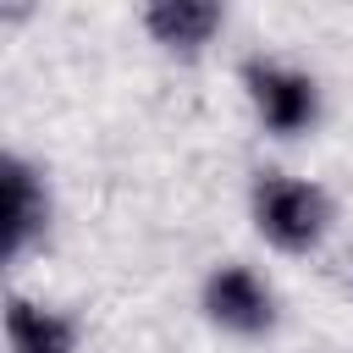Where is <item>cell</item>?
Returning a JSON list of instances; mask_svg holds the SVG:
<instances>
[{"label": "cell", "instance_id": "obj_2", "mask_svg": "<svg viewBox=\"0 0 353 353\" xmlns=\"http://www.w3.org/2000/svg\"><path fill=\"white\" fill-rule=\"evenodd\" d=\"M243 94L259 116V127L270 138H303L314 132L320 121V83L303 72V66H287V61H270V55H248L243 61Z\"/></svg>", "mask_w": 353, "mask_h": 353}, {"label": "cell", "instance_id": "obj_6", "mask_svg": "<svg viewBox=\"0 0 353 353\" xmlns=\"http://www.w3.org/2000/svg\"><path fill=\"white\" fill-rule=\"evenodd\" d=\"M83 331L72 314L28 298V292H6V347L11 353H77Z\"/></svg>", "mask_w": 353, "mask_h": 353}, {"label": "cell", "instance_id": "obj_3", "mask_svg": "<svg viewBox=\"0 0 353 353\" xmlns=\"http://www.w3.org/2000/svg\"><path fill=\"white\" fill-rule=\"evenodd\" d=\"M199 309L210 325H221L226 336H270L276 331V292L254 265H215L199 287Z\"/></svg>", "mask_w": 353, "mask_h": 353}, {"label": "cell", "instance_id": "obj_4", "mask_svg": "<svg viewBox=\"0 0 353 353\" xmlns=\"http://www.w3.org/2000/svg\"><path fill=\"white\" fill-rule=\"evenodd\" d=\"M50 232V188L22 154H0V259L17 265Z\"/></svg>", "mask_w": 353, "mask_h": 353}, {"label": "cell", "instance_id": "obj_5", "mask_svg": "<svg viewBox=\"0 0 353 353\" xmlns=\"http://www.w3.org/2000/svg\"><path fill=\"white\" fill-rule=\"evenodd\" d=\"M221 28H226V11L215 0H149L143 6V33L176 61H199Z\"/></svg>", "mask_w": 353, "mask_h": 353}, {"label": "cell", "instance_id": "obj_1", "mask_svg": "<svg viewBox=\"0 0 353 353\" xmlns=\"http://www.w3.org/2000/svg\"><path fill=\"white\" fill-rule=\"evenodd\" d=\"M248 215L254 232L276 248V254H314L336 221V204L320 182L309 176H287V171H259L248 188Z\"/></svg>", "mask_w": 353, "mask_h": 353}]
</instances>
